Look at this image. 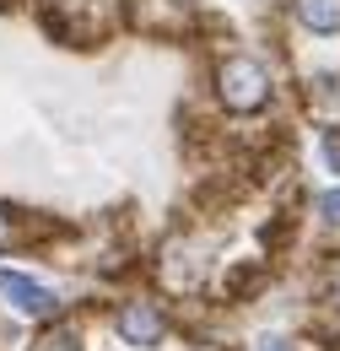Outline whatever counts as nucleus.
Listing matches in <instances>:
<instances>
[{"label": "nucleus", "mask_w": 340, "mask_h": 351, "mask_svg": "<svg viewBox=\"0 0 340 351\" xmlns=\"http://www.w3.org/2000/svg\"><path fill=\"white\" fill-rule=\"evenodd\" d=\"M38 16L49 27V38L71 49H92V44H108V33H119L130 22V5L125 0H38Z\"/></svg>", "instance_id": "2"}, {"label": "nucleus", "mask_w": 340, "mask_h": 351, "mask_svg": "<svg viewBox=\"0 0 340 351\" xmlns=\"http://www.w3.org/2000/svg\"><path fill=\"white\" fill-rule=\"evenodd\" d=\"M298 227H302L298 211H276V217L265 221V232H259V238H265V249H270V254H287V249H292V238H298Z\"/></svg>", "instance_id": "7"}, {"label": "nucleus", "mask_w": 340, "mask_h": 351, "mask_svg": "<svg viewBox=\"0 0 340 351\" xmlns=\"http://www.w3.org/2000/svg\"><path fill=\"white\" fill-rule=\"evenodd\" d=\"M33 351H82V341H76V330H49Z\"/></svg>", "instance_id": "10"}, {"label": "nucleus", "mask_w": 340, "mask_h": 351, "mask_svg": "<svg viewBox=\"0 0 340 351\" xmlns=\"http://www.w3.org/2000/svg\"><path fill=\"white\" fill-rule=\"evenodd\" d=\"M119 335L135 341V346H157V341L168 335V319L151 303H130V308H119Z\"/></svg>", "instance_id": "5"}, {"label": "nucleus", "mask_w": 340, "mask_h": 351, "mask_svg": "<svg viewBox=\"0 0 340 351\" xmlns=\"http://www.w3.org/2000/svg\"><path fill=\"white\" fill-rule=\"evenodd\" d=\"M11 243H16V217H11L5 206H0V254H5Z\"/></svg>", "instance_id": "11"}, {"label": "nucleus", "mask_w": 340, "mask_h": 351, "mask_svg": "<svg viewBox=\"0 0 340 351\" xmlns=\"http://www.w3.org/2000/svg\"><path fill=\"white\" fill-rule=\"evenodd\" d=\"M211 97L227 119H259L276 103V65L254 49L221 44L211 60Z\"/></svg>", "instance_id": "1"}, {"label": "nucleus", "mask_w": 340, "mask_h": 351, "mask_svg": "<svg viewBox=\"0 0 340 351\" xmlns=\"http://www.w3.org/2000/svg\"><path fill=\"white\" fill-rule=\"evenodd\" d=\"M259 351H292V346H287V341H276V335H265V341H259Z\"/></svg>", "instance_id": "13"}, {"label": "nucleus", "mask_w": 340, "mask_h": 351, "mask_svg": "<svg viewBox=\"0 0 340 351\" xmlns=\"http://www.w3.org/2000/svg\"><path fill=\"white\" fill-rule=\"evenodd\" d=\"M313 217L324 221L330 232H340V189H324V195L313 200Z\"/></svg>", "instance_id": "9"}, {"label": "nucleus", "mask_w": 340, "mask_h": 351, "mask_svg": "<svg viewBox=\"0 0 340 351\" xmlns=\"http://www.w3.org/2000/svg\"><path fill=\"white\" fill-rule=\"evenodd\" d=\"M287 16L308 38H340V0H287Z\"/></svg>", "instance_id": "4"}, {"label": "nucleus", "mask_w": 340, "mask_h": 351, "mask_svg": "<svg viewBox=\"0 0 340 351\" xmlns=\"http://www.w3.org/2000/svg\"><path fill=\"white\" fill-rule=\"evenodd\" d=\"M265 281H270V260H243V265H227L221 292H227L232 303H254L259 292H265Z\"/></svg>", "instance_id": "6"}, {"label": "nucleus", "mask_w": 340, "mask_h": 351, "mask_svg": "<svg viewBox=\"0 0 340 351\" xmlns=\"http://www.w3.org/2000/svg\"><path fill=\"white\" fill-rule=\"evenodd\" d=\"M319 162H324V173L340 178V130H335V125L319 130Z\"/></svg>", "instance_id": "8"}, {"label": "nucleus", "mask_w": 340, "mask_h": 351, "mask_svg": "<svg viewBox=\"0 0 340 351\" xmlns=\"http://www.w3.org/2000/svg\"><path fill=\"white\" fill-rule=\"evenodd\" d=\"M324 298H330V308H335V313H340V270H335V276H330V287H324Z\"/></svg>", "instance_id": "12"}, {"label": "nucleus", "mask_w": 340, "mask_h": 351, "mask_svg": "<svg viewBox=\"0 0 340 351\" xmlns=\"http://www.w3.org/2000/svg\"><path fill=\"white\" fill-rule=\"evenodd\" d=\"M0 298L16 308V313H27V319H49V313L60 308V298H54L43 281L22 276V270H5V265H0Z\"/></svg>", "instance_id": "3"}]
</instances>
